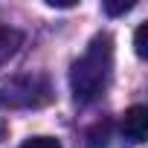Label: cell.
Wrapping results in <instances>:
<instances>
[{"instance_id": "3957f363", "label": "cell", "mask_w": 148, "mask_h": 148, "mask_svg": "<svg viewBox=\"0 0 148 148\" xmlns=\"http://www.w3.org/2000/svg\"><path fill=\"white\" fill-rule=\"evenodd\" d=\"M122 134L134 145H142L148 139V108H142V105L128 108L125 116H122Z\"/></svg>"}, {"instance_id": "8992f818", "label": "cell", "mask_w": 148, "mask_h": 148, "mask_svg": "<svg viewBox=\"0 0 148 148\" xmlns=\"http://www.w3.org/2000/svg\"><path fill=\"white\" fill-rule=\"evenodd\" d=\"M134 49L139 58H148V23H139L134 32Z\"/></svg>"}, {"instance_id": "277c9868", "label": "cell", "mask_w": 148, "mask_h": 148, "mask_svg": "<svg viewBox=\"0 0 148 148\" xmlns=\"http://www.w3.org/2000/svg\"><path fill=\"white\" fill-rule=\"evenodd\" d=\"M21 44H23V35H21L18 29H12V26H0V67H3L9 58L18 55Z\"/></svg>"}, {"instance_id": "6da1fadb", "label": "cell", "mask_w": 148, "mask_h": 148, "mask_svg": "<svg viewBox=\"0 0 148 148\" xmlns=\"http://www.w3.org/2000/svg\"><path fill=\"white\" fill-rule=\"evenodd\" d=\"M110 70H113V38L110 35H96L84 55L70 67V90L76 96V102H96L108 82H110Z\"/></svg>"}, {"instance_id": "ba28073f", "label": "cell", "mask_w": 148, "mask_h": 148, "mask_svg": "<svg viewBox=\"0 0 148 148\" xmlns=\"http://www.w3.org/2000/svg\"><path fill=\"white\" fill-rule=\"evenodd\" d=\"M21 148H61V142H58L55 136H32V139H26Z\"/></svg>"}, {"instance_id": "9c48e42d", "label": "cell", "mask_w": 148, "mask_h": 148, "mask_svg": "<svg viewBox=\"0 0 148 148\" xmlns=\"http://www.w3.org/2000/svg\"><path fill=\"white\" fill-rule=\"evenodd\" d=\"M47 6H52V9H73L76 0H47Z\"/></svg>"}, {"instance_id": "7a4b0ae2", "label": "cell", "mask_w": 148, "mask_h": 148, "mask_svg": "<svg viewBox=\"0 0 148 148\" xmlns=\"http://www.w3.org/2000/svg\"><path fill=\"white\" fill-rule=\"evenodd\" d=\"M52 102V87L47 76H15L6 84H0V108L3 110H35Z\"/></svg>"}, {"instance_id": "52a82bcc", "label": "cell", "mask_w": 148, "mask_h": 148, "mask_svg": "<svg viewBox=\"0 0 148 148\" xmlns=\"http://www.w3.org/2000/svg\"><path fill=\"white\" fill-rule=\"evenodd\" d=\"M134 6H136V0H108V3H105V12H108L110 18H119V15L131 12Z\"/></svg>"}, {"instance_id": "5b68a950", "label": "cell", "mask_w": 148, "mask_h": 148, "mask_svg": "<svg viewBox=\"0 0 148 148\" xmlns=\"http://www.w3.org/2000/svg\"><path fill=\"white\" fill-rule=\"evenodd\" d=\"M108 136H110V125H108V122L93 125L90 134H87V148H105V145H108Z\"/></svg>"}]
</instances>
